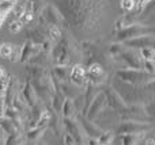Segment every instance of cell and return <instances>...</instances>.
<instances>
[{"mask_svg": "<svg viewBox=\"0 0 155 145\" xmlns=\"http://www.w3.org/2000/svg\"><path fill=\"white\" fill-rule=\"evenodd\" d=\"M116 76L121 81H125V83L131 84V86H144L148 81L153 80V75L147 73L146 71H140V69L117 71Z\"/></svg>", "mask_w": 155, "mask_h": 145, "instance_id": "cell-1", "label": "cell"}, {"mask_svg": "<svg viewBox=\"0 0 155 145\" xmlns=\"http://www.w3.org/2000/svg\"><path fill=\"white\" fill-rule=\"evenodd\" d=\"M153 129V124L143 121H123L116 129V134H142Z\"/></svg>", "mask_w": 155, "mask_h": 145, "instance_id": "cell-2", "label": "cell"}, {"mask_svg": "<svg viewBox=\"0 0 155 145\" xmlns=\"http://www.w3.org/2000/svg\"><path fill=\"white\" fill-rule=\"evenodd\" d=\"M63 126H64L65 132L74 137L78 145H83L86 141V134L83 133L82 128H80L79 122L75 121L74 118H63Z\"/></svg>", "mask_w": 155, "mask_h": 145, "instance_id": "cell-3", "label": "cell"}, {"mask_svg": "<svg viewBox=\"0 0 155 145\" xmlns=\"http://www.w3.org/2000/svg\"><path fill=\"white\" fill-rule=\"evenodd\" d=\"M76 121L79 122V125H80V128H82L83 133H84L87 137L98 138L99 136L105 132V130L102 129L99 125H97L95 122L87 119L84 115H82V114H78V115H76Z\"/></svg>", "mask_w": 155, "mask_h": 145, "instance_id": "cell-4", "label": "cell"}, {"mask_svg": "<svg viewBox=\"0 0 155 145\" xmlns=\"http://www.w3.org/2000/svg\"><path fill=\"white\" fill-rule=\"evenodd\" d=\"M147 33L148 34H153V29L134 24V26H128V27H123V29H120L117 38L120 41H127V39H131V38H135V37L144 35V34H147Z\"/></svg>", "mask_w": 155, "mask_h": 145, "instance_id": "cell-5", "label": "cell"}, {"mask_svg": "<svg viewBox=\"0 0 155 145\" xmlns=\"http://www.w3.org/2000/svg\"><path fill=\"white\" fill-rule=\"evenodd\" d=\"M105 106H106V99H105L104 92H98L95 95V98L93 99V102L90 103L84 117L87 119H90V121H94L98 117V114L105 109Z\"/></svg>", "mask_w": 155, "mask_h": 145, "instance_id": "cell-6", "label": "cell"}, {"mask_svg": "<svg viewBox=\"0 0 155 145\" xmlns=\"http://www.w3.org/2000/svg\"><path fill=\"white\" fill-rule=\"evenodd\" d=\"M86 80H88V83L91 84H98L104 83L105 80V73H104V68L101 67V64H91L90 67L86 69Z\"/></svg>", "mask_w": 155, "mask_h": 145, "instance_id": "cell-7", "label": "cell"}, {"mask_svg": "<svg viewBox=\"0 0 155 145\" xmlns=\"http://www.w3.org/2000/svg\"><path fill=\"white\" fill-rule=\"evenodd\" d=\"M104 95H105V99H106V106H109L113 111L120 110V109H123L125 106V103L121 99V96L113 88H107L104 92Z\"/></svg>", "mask_w": 155, "mask_h": 145, "instance_id": "cell-8", "label": "cell"}, {"mask_svg": "<svg viewBox=\"0 0 155 145\" xmlns=\"http://www.w3.org/2000/svg\"><path fill=\"white\" fill-rule=\"evenodd\" d=\"M70 81L76 87H82L86 83V68L82 64H75L71 68Z\"/></svg>", "mask_w": 155, "mask_h": 145, "instance_id": "cell-9", "label": "cell"}, {"mask_svg": "<svg viewBox=\"0 0 155 145\" xmlns=\"http://www.w3.org/2000/svg\"><path fill=\"white\" fill-rule=\"evenodd\" d=\"M22 99H23V102L26 103V106L29 109L37 106V100H35L37 96H35V92H34V90H33V87H31V84H30L29 80L25 83L23 88H22Z\"/></svg>", "mask_w": 155, "mask_h": 145, "instance_id": "cell-10", "label": "cell"}, {"mask_svg": "<svg viewBox=\"0 0 155 145\" xmlns=\"http://www.w3.org/2000/svg\"><path fill=\"white\" fill-rule=\"evenodd\" d=\"M125 43L132 48H146V46H153L154 45V37L153 34L148 35H140V37H135L131 39H127Z\"/></svg>", "mask_w": 155, "mask_h": 145, "instance_id": "cell-11", "label": "cell"}, {"mask_svg": "<svg viewBox=\"0 0 155 145\" xmlns=\"http://www.w3.org/2000/svg\"><path fill=\"white\" fill-rule=\"evenodd\" d=\"M98 92L99 91L97 90L95 84H91V83L87 84V88H86L84 95H83V107H82V111H80L82 115H86V111H87L88 106H90V103L93 102V99L95 98V95L98 94Z\"/></svg>", "mask_w": 155, "mask_h": 145, "instance_id": "cell-12", "label": "cell"}, {"mask_svg": "<svg viewBox=\"0 0 155 145\" xmlns=\"http://www.w3.org/2000/svg\"><path fill=\"white\" fill-rule=\"evenodd\" d=\"M19 53H21V49L15 48L11 43H2L0 45V57L5 60H18Z\"/></svg>", "mask_w": 155, "mask_h": 145, "instance_id": "cell-13", "label": "cell"}, {"mask_svg": "<svg viewBox=\"0 0 155 145\" xmlns=\"http://www.w3.org/2000/svg\"><path fill=\"white\" fill-rule=\"evenodd\" d=\"M121 58L124 60L127 65L132 69H142L143 67V61L139 56H136L135 53H131V52H125V53H121Z\"/></svg>", "mask_w": 155, "mask_h": 145, "instance_id": "cell-14", "label": "cell"}, {"mask_svg": "<svg viewBox=\"0 0 155 145\" xmlns=\"http://www.w3.org/2000/svg\"><path fill=\"white\" fill-rule=\"evenodd\" d=\"M75 100L72 98H64L61 103V107H60V111H61V117L63 118H74L75 115Z\"/></svg>", "mask_w": 155, "mask_h": 145, "instance_id": "cell-15", "label": "cell"}, {"mask_svg": "<svg viewBox=\"0 0 155 145\" xmlns=\"http://www.w3.org/2000/svg\"><path fill=\"white\" fill-rule=\"evenodd\" d=\"M25 141V137L21 132H15L12 134H7V138L4 141V145H22Z\"/></svg>", "mask_w": 155, "mask_h": 145, "instance_id": "cell-16", "label": "cell"}, {"mask_svg": "<svg viewBox=\"0 0 155 145\" xmlns=\"http://www.w3.org/2000/svg\"><path fill=\"white\" fill-rule=\"evenodd\" d=\"M120 145H136L139 141V134H117Z\"/></svg>", "mask_w": 155, "mask_h": 145, "instance_id": "cell-17", "label": "cell"}, {"mask_svg": "<svg viewBox=\"0 0 155 145\" xmlns=\"http://www.w3.org/2000/svg\"><path fill=\"white\" fill-rule=\"evenodd\" d=\"M0 128H2L3 132L7 133V134H12V133L18 132L15 125H14V122L11 121L10 118H5V117H2V118H0Z\"/></svg>", "mask_w": 155, "mask_h": 145, "instance_id": "cell-18", "label": "cell"}, {"mask_svg": "<svg viewBox=\"0 0 155 145\" xmlns=\"http://www.w3.org/2000/svg\"><path fill=\"white\" fill-rule=\"evenodd\" d=\"M54 77L59 79L60 81H63V83H67L68 80H70V71H68V68L65 67V65H60V67H56V69H54Z\"/></svg>", "mask_w": 155, "mask_h": 145, "instance_id": "cell-19", "label": "cell"}, {"mask_svg": "<svg viewBox=\"0 0 155 145\" xmlns=\"http://www.w3.org/2000/svg\"><path fill=\"white\" fill-rule=\"evenodd\" d=\"M140 58H142V61H154L155 50L153 46H146V48L140 49Z\"/></svg>", "mask_w": 155, "mask_h": 145, "instance_id": "cell-20", "label": "cell"}, {"mask_svg": "<svg viewBox=\"0 0 155 145\" xmlns=\"http://www.w3.org/2000/svg\"><path fill=\"white\" fill-rule=\"evenodd\" d=\"M46 128H30V130L26 133V138L29 141H35L44 134Z\"/></svg>", "mask_w": 155, "mask_h": 145, "instance_id": "cell-21", "label": "cell"}, {"mask_svg": "<svg viewBox=\"0 0 155 145\" xmlns=\"http://www.w3.org/2000/svg\"><path fill=\"white\" fill-rule=\"evenodd\" d=\"M49 119H51V111H41L40 117H38L37 122H35V126L34 128H48L49 124Z\"/></svg>", "mask_w": 155, "mask_h": 145, "instance_id": "cell-22", "label": "cell"}, {"mask_svg": "<svg viewBox=\"0 0 155 145\" xmlns=\"http://www.w3.org/2000/svg\"><path fill=\"white\" fill-rule=\"evenodd\" d=\"M113 138L114 137H113V134L110 132H104L98 137V143H99V145H110L113 141Z\"/></svg>", "mask_w": 155, "mask_h": 145, "instance_id": "cell-23", "label": "cell"}, {"mask_svg": "<svg viewBox=\"0 0 155 145\" xmlns=\"http://www.w3.org/2000/svg\"><path fill=\"white\" fill-rule=\"evenodd\" d=\"M48 34H49V37H51V39H53V41L60 39V37H61V31H60V29L56 24H51V26H49Z\"/></svg>", "mask_w": 155, "mask_h": 145, "instance_id": "cell-24", "label": "cell"}, {"mask_svg": "<svg viewBox=\"0 0 155 145\" xmlns=\"http://www.w3.org/2000/svg\"><path fill=\"white\" fill-rule=\"evenodd\" d=\"M18 20L21 22L22 24H27V23H30V22L33 20V12H30V11H25V12L18 18Z\"/></svg>", "mask_w": 155, "mask_h": 145, "instance_id": "cell-25", "label": "cell"}, {"mask_svg": "<svg viewBox=\"0 0 155 145\" xmlns=\"http://www.w3.org/2000/svg\"><path fill=\"white\" fill-rule=\"evenodd\" d=\"M22 26H23V24H22L18 19H14V20H11L10 23H8V29H10L11 33H18L19 30L22 29Z\"/></svg>", "mask_w": 155, "mask_h": 145, "instance_id": "cell-26", "label": "cell"}, {"mask_svg": "<svg viewBox=\"0 0 155 145\" xmlns=\"http://www.w3.org/2000/svg\"><path fill=\"white\" fill-rule=\"evenodd\" d=\"M136 5L135 0H121V8L125 11H132Z\"/></svg>", "mask_w": 155, "mask_h": 145, "instance_id": "cell-27", "label": "cell"}, {"mask_svg": "<svg viewBox=\"0 0 155 145\" xmlns=\"http://www.w3.org/2000/svg\"><path fill=\"white\" fill-rule=\"evenodd\" d=\"M143 65H144V71L150 75H154V61H143Z\"/></svg>", "mask_w": 155, "mask_h": 145, "instance_id": "cell-28", "label": "cell"}, {"mask_svg": "<svg viewBox=\"0 0 155 145\" xmlns=\"http://www.w3.org/2000/svg\"><path fill=\"white\" fill-rule=\"evenodd\" d=\"M63 140H64V145H78L76 141L74 140V137L71 134H68L67 132L64 133V137H63Z\"/></svg>", "mask_w": 155, "mask_h": 145, "instance_id": "cell-29", "label": "cell"}, {"mask_svg": "<svg viewBox=\"0 0 155 145\" xmlns=\"http://www.w3.org/2000/svg\"><path fill=\"white\" fill-rule=\"evenodd\" d=\"M151 2H153V0H139V2H137V7H139V10H143V8L147 7Z\"/></svg>", "mask_w": 155, "mask_h": 145, "instance_id": "cell-30", "label": "cell"}, {"mask_svg": "<svg viewBox=\"0 0 155 145\" xmlns=\"http://www.w3.org/2000/svg\"><path fill=\"white\" fill-rule=\"evenodd\" d=\"M84 144H87V145H99L98 138H94V137H87L86 141H84Z\"/></svg>", "mask_w": 155, "mask_h": 145, "instance_id": "cell-31", "label": "cell"}, {"mask_svg": "<svg viewBox=\"0 0 155 145\" xmlns=\"http://www.w3.org/2000/svg\"><path fill=\"white\" fill-rule=\"evenodd\" d=\"M144 145H155L154 138H147V140H146V143H144Z\"/></svg>", "mask_w": 155, "mask_h": 145, "instance_id": "cell-32", "label": "cell"}, {"mask_svg": "<svg viewBox=\"0 0 155 145\" xmlns=\"http://www.w3.org/2000/svg\"><path fill=\"white\" fill-rule=\"evenodd\" d=\"M3 76H4V71H3V69H2V68H0V79H2V77H3Z\"/></svg>", "mask_w": 155, "mask_h": 145, "instance_id": "cell-33", "label": "cell"}, {"mask_svg": "<svg viewBox=\"0 0 155 145\" xmlns=\"http://www.w3.org/2000/svg\"><path fill=\"white\" fill-rule=\"evenodd\" d=\"M37 145H44V144H37Z\"/></svg>", "mask_w": 155, "mask_h": 145, "instance_id": "cell-34", "label": "cell"}]
</instances>
